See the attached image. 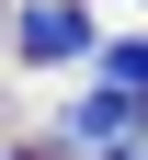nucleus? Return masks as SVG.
Wrapping results in <instances>:
<instances>
[{
    "mask_svg": "<svg viewBox=\"0 0 148 160\" xmlns=\"http://www.w3.org/2000/svg\"><path fill=\"white\" fill-rule=\"evenodd\" d=\"M23 57L34 69H46V57H91V12H80V0H23Z\"/></svg>",
    "mask_w": 148,
    "mask_h": 160,
    "instance_id": "obj_1",
    "label": "nucleus"
},
{
    "mask_svg": "<svg viewBox=\"0 0 148 160\" xmlns=\"http://www.w3.org/2000/svg\"><path fill=\"white\" fill-rule=\"evenodd\" d=\"M69 137L80 149H125V137H137V103H125V92H91V103L69 114Z\"/></svg>",
    "mask_w": 148,
    "mask_h": 160,
    "instance_id": "obj_2",
    "label": "nucleus"
},
{
    "mask_svg": "<svg viewBox=\"0 0 148 160\" xmlns=\"http://www.w3.org/2000/svg\"><path fill=\"white\" fill-rule=\"evenodd\" d=\"M103 57V92H125V103L148 114V34H114V46H91Z\"/></svg>",
    "mask_w": 148,
    "mask_h": 160,
    "instance_id": "obj_3",
    "label": "nucleus"
}]
</instances>
